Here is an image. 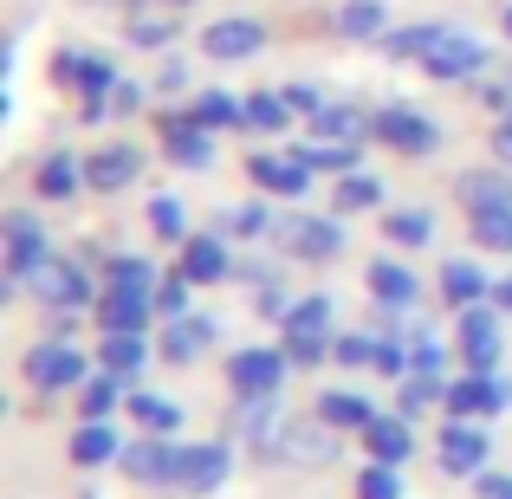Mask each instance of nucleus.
<instances>
[{
  "label": "nucleus",
  "mask_w": 512,
  "mask_h": 499,
  "mask_svg": "<svg viewBox=\"0 0 512 499\" xmlns=\"http://www.w3.org/2000/svg\"><path fill=\"white\" fill-rule=\"evenodd\" d=\"M325 350H331V299L325 292L286 305V357L292 363H318Z\"/></svg>",
  "instance_id": "nucleus-1"
},
{
  "label": "nucleus",
  "mask_w": 512,
  "mask_h": 499,
  "mask_svg": "<svg viewBox=\"0 0 512 499\" xmlns=\"http://www.w3.org/2000/svg\"><path fill=\"white\" fill-rule=\"evenodd\" d=\"M422 72H428V78H441V85H461V78H480V72H487V46H480L474 33H461V26H441V39L428 46Z\"/></svg>",
  "instance_id": "nucleus-2"
},
{
  "label": "nucleus",
  "mask_w": 512,
  "mask_h": 499,
  "mask_svg": "<svg viewBox=\"0 0 512 499\" xmlns=\"http://www.w3.org/2000/svg\"><path fill=\"white\" fill-rule=\"evenodd\" d=\"M376 137L402 156H428L441 143V130H435V117H422L415 104H383V111H376Z\"/></svg>",
  "instance_id": "nucleus-3"
},
{
  "label": "nucleus",
  "mask_w": 512,
  "mask_h": 499,
  "mask_svg": "<svg viewBox=\"0 0 512 499\" xmlns=\"http://www.w3.org/2000/svg\"><path fill=\"white\" fill-rule=\"evenodd\" d=\"M260 46H266V26H260V20H247V13H227V20H208V33H201V52H208V59H221V65H240V59H253Z\"/></svg>",
  "instance_id": "nucleus-4"
},
{
  "label": "nucleus",
  "mask_w": 512,
  "mask_h": 499,
  "mask_svg": "<svg viewBox=\"0 0 512 499\" xmlns=\"http://www.w3.org/2000/svg\"><path fill=\"white\" fill-rule=\"evenodd\" d=\"M163 150H169V163H182V169H208L214 163V130L201 124L195 111H169L163 117Z\"/></svg>",
  "instance_id": "nucleus-5"
},
{
  "label": "nucleus",
  "mask_w": 512,
  "mask_h": 499,
  "mask_svg": "<svg viewBox=\"0 0 512 499\" xmlns=\"http://www.w3.org/2000/svg\"><path fill=\"white\" fill-rule=\"evenodd\" d=\"M26 286H33V299H39V305H59V312H72V305H85V299H91L85 273H78L72 260H59V253H46V260L33 266V279H26Z\"/></svg>",
  "instance_id": "nucleus-6"
},
{
  "label": "nucleus",
  "mask_w": 512,
  "mask_h": 499,
  "mask_svg": "<svg viewBox=\"0 0 512 499\" xmlns=\"http://www.w3.org/2000/svg\"><path fill=\"white\" fill-rule=\"evenodd\" d=\"M182 467H188V448H169L163 435H156V441H137V448L124 454V474L143 480V487H175V480H182Z\"/></svg>",
  "instance_id": "nucleus-7"
},
{
  "label": "nucleus",
  "mask_w": 512,
  "mask_h": 499,
  "mask_svg": "<svg viewBox=\"0 0 512 499\" xmlns=\"http://www.w3.org/2000/svg\"><path fill=\"white\" fill-rule=\"evenodd\" d=\"M247 175H253V188H266V195H305L318 169L305 163V156H273V150H253V156H247Z\"/></svg>",
  "instance_id": "nucleus-8"
},
{
  "label": "nucleus",
  "mask_w": 512,
  "mask_h": 499,
  "mask_svg": "<svg viewBox=\"0 0 512 499\" xmlns=\"http://www.w3.org/2000/svg\"><path fill=\"white\" fill-rule=\"evenodd\" d=\"M461 357L480 376H493V363H500V318L487 305H461Z\"/></svg>",
  "instance_id": "nucleus-9"
},
{
  "label": "nucleus",
  "mask_w": 512,
  "mask_h": 499,
  "mask_svg": "<svg viewBox=\"0 0 512 499\" xmlns=\"http://www.w3.org/2000/svg\"><path fill=\"white\" fill-rule=\"evenodd\" d=\"M143 175V150H130V143H104L98 156H85V182L98 188V195H117V188H130Z\"/></svg>",
  "instance_id": "nucleus-10"
},
{
  "label": "nucleus",
  "mask_w": 512,
  "mask_h": 499,
  "mask_svg": "<svg viewBox=\"0 0 512 499\" xmlns=\"http://www.w3.org/2000/svg\"><path fill=\"white\" fill-rule=\"evenodd\" d=\"M286 350H240L234 363H227V376H234V389L240 396H273L279 389V376H286Z\"/></svg>",
  "instance_id": "nucleus-11"
},
{
  "label": "nucleus",
  "mask_w": 512,
  "mask_h": 499,
  "mask_svg": "<svg viewBox=\"0 0 512 499\" xmlns=\"http://www.w3.org/2000/svg\"><path fill=\"white\" fill-rule=\"evenodd\" d=\"M78 376H85V357H78L72 344H39L33 357H26V383L33 389H72Z\"/></svg>",
  "instance_id": "nucleus-12"
},
{
  "label": "nucleus",
  "mask_w": 512,
  "mask_h": 499,
  "mask_svg": "<svg viewBox=\"0 0 512 499\" xmlns=\"http://www.w3.org/2000/svg\"><path fill=\"white\" fill-rule=\"evenodd\" d=\"M46 234H39V221H33V214H7V279H20V286H26V279H33V266L39 260H46Z\"/></svg>",
  "instance_id": "nucleus-13"
},
{
  "label": "nucleus",
  "mask_w": 512,
  "mask_h": 499,
  "mask_svg": "<svg viewBox=\"0 0 512 499\" xmlns=\"http://www.w3.org/2000/svg\"><path fill=\"white\" fill-rule=\"evenodd\" d=\"M454 195L467 201V214H487V208H512V169H467L454 182Z\"/></svg>",
  "instance_id": "nucleus-14"
},
{
  "label": "nucleus",
  "mask_w": 512,
  "mask_h": 499,
  "mask_svg": "<svg viewBox=\"0 0 512 499\" xmlns=\"http://www.w3.org/2000/svg\"><path fill=\"white\" fill-rule=\"evenodd\" d=\"M286 247L305 260H331V253H344V227L325 214H299V221H286Z\"/></svg>",
  "instance_id": "nucleus-15"
},
{
  "label": "nucleus",
  "mask_w": 512,
  "mask_h": 499,
  "mask_svg": "<svg viewBox=\"0 0 512 499\" xmlns=\"http://www.w3.org/2000/svg\"><path fill=\"white\" fill-rule=\"evenodd\" d=\"M182 273H188V286H214V279L234 273V260H227V247L214 234H188L182 240Z\"/></svg>",
  "instance_id": "nucleus-16"
},
{
  "label": "nucleus",
  "mask_w": 512,
  "mask_h": 499,
  "mask_svg": "<svg viewBox=\"0 0 512 499\" xmlns=\"http://www.w3.org/2000/svg\"><path fill=\"white\" fill-rule=\"evenodd\" d=\"M156 312V292H130V286H104V331H143Z\"/></svg>",
  "instance_id": "nucleus-17"
},
{
  "label": "nucleus",
  "mask_w": 512,
  "mask_h": 499,
  "mask_svg": "<svg viewBox=\"0 0 512 499\" xmlns=\"http://www.w3.org/2000/svg\"><path fill=\"white\" fill-rule=\"evenodd\" d=\"M175 26H182V7H163V0H150V7H130V46H169L175 39Z\"/></svg>",
  "instance_id": "nucleus-18"
},
{
  "label": "nucleus",
  "mask_w": 512,
  "mask_h": 499,
  "mask_svg": "<svg viewBox=\"0 0 512 499\" xmlns=\"http://www.w3.org/2000/svg\"><path fill=\"white\" fill-rule=\"evenodd\" d=\"M448 409L461 415V422H467V415H493V409H506V389L493 383V376L467 370V383H454V389H448Z\"/></svg>",
  "instance_id": "nucleus-19"
},
{
  "label": "nucleus",
  "mask_w": 512,
  "mask_h": 499,
  "mask_svg": "<svg viewBox=\"0 0 512 499\" xmlns=\"http://www.w3.org/2000/svg\"><path fill=\"white\" fill-rule=\"evenodd\" d=\"M312 137H331V143H363V137H376V117H363L357 104H325V111L312 117Z\"/></svg>",
  "instance_id": "nucleus-20"
},
{
  "label": "nucleus",
  "mask_w": 512,
  "mask_h": 499,
  "mask_svg": "<svg viewBox=\"0 0 512 499\" xmlns=\"http://www.w3.org/2000/svg\"><path fill=\"white\" fill-rule=\"evenodd\" d=\"M370 292L389 305V312H409V305L422 299L415 273H409V266H396V260H376V266H370Z\"/></svg>",
  "instance_id": "nucleus-21"
},
{
  "label": "nucleus",
  "mask_w": 512,
  "mask_h": 499,
  "mask_svg": "<svg viewBox=\"0 0 512 499\" xmlns=\"http://www.w3.org/2000/svg\"><path fill=\"white\" fill-rule=\"evenodd\" d=\"M480 461H487V435L467 428V422H454L448 435H441V467H448V474H474Z\"/></svg>",
  "instance_id": "nucleus-22"
},
{
  "label": "nucleus",
  "mask_w": 512,
  "mask_h": 499,
  "mask_svg": "<svg viewBox=\"0 0 512 499\" xmlns=\"http://www.w3.org/2000/svg\"><path fill=\"white\" fill-rule=\"evenodd\" d=\"M208 344H214V325H208V318H169V331H163V357L169 363H195Z\"/></svg>",
  "instance_id": "nucleus-23"
},
{
  "label": "nucleus",
  "mask_w": 512,
  "mask_h": 499,
  "mask_svg": "<svg viewBox=\"0 0 512 499\" xmlns=\"http://www.w3.org/2000/svg\"><path fill=\"white\" fill-rule=\"evenodd\" d=\"M363 441H370V461H383V467H396V461H409V448H415V435H409V422H389V415H376L370 428H363Z\"/></svg>",
  "instance_id": "nucleus-24"
},
{
  "label": "nucleus",
  "mask_w": 512,
  "mask_h": 499,
  "mask_svg": "<svg viewBox=\"0 0 512 499\" xmlns=\"http://www.w3.org/2000/svg\"><path fill=\"white\" fill-rule=\"evenodd\" d=\"M383 26H389L383 0H344L338 7V33L344 39H383Z\"/></svg>",
  "instance_id": "nucleus-25"
},
{
  "label": "nucleus",
  "mask_w": 512,
  "mask_h": 499,
  "mask_svg": "<svg viewBox=\"0 0 512 499\" xmlns=\"http://www.w3.org/2000/svg\"><path fill=\"white\" fill-rule=\"evenodd\" d=\"M292 117H299V111L286 104V91H253V98H247V130H260V137H279Z\"/></svg>",
  "instance_id": "nucleus-26"
},
{
  "label": "nucleus",
  "mask_w": 512,
  "mask_h": 499,
  "mask_svg": "<svg viewBox=\"0 0 512 499\" xmlns=\"http://www.w3.org/2000/svg\"><path fill=\"white\" fill-rule=\"evenodd\" d=\"M292 156H305L312 169H325V175H350L363 163V143H331V137H312L305 150H292Z\"/></svg>",
  "instance_id": "nucleus-27"
},
{
  "label": "nucleus",
  "mask_w": 512,
  "mask_h": 499,
  "mask_svg": "<svg viewBox=\"0 0 512 499\" xmlns=\"http://www.w3.org/2000/svg\"><path fill=\"white\" fill-rule=\"evenodd\" d=\"M441 292H448V305H480L493 286H487V273H480V266L448 260V266H441Z\"/></svg>",
  "instance_id": "nucleus-28"
},
{
  "label": "nucleus",
  "mask_w": 512,
  "mask_h": 499,
  "mask_svg": "<svg viewBox=\"0 0 512 499\" xmlns=\"http://www.w3.org/2000/svg\"><path fill=\"white\" fill-rule=\"evenodd\" d=\"M33 182H39V195H46V201H65V195H72L78 182H85V169H78V163H72L65 150H52L46 163L33 169Z\"/></svg>",
  "instance_id": "nucleus-29"
},
{
  "label": "nucleus",
  "mask_w": 512,
  "mask_h": 499,
  "mask_svg": "<svg viewBox=\"0 0 512 499\" xmlns=\"http://www.w3.org/2000/svg\"><path fill=\"white\" fill-rule=\"evenodd\" d=\"M188 111H195L208 130H234V124H247V98H234V91H201Z\"/></svg>",
  "instance_id": "nucleus-30"
},
{
  "label": "nucleus",
  "mask_w": 512,
  "mask_h": 499,
  "mask_svg": "<svg viewBox=\"0 0 512 499\" xmlns=\"http://www.w3.org/2000/svg\"><path fill=\"white\" fill-rule=\"evenodd\" d=\"M435 39H441V26H428V20L422 26H396V33H383V52H389V59H402V65H422Z\"/></svg>",
  "instance_id": "nucleus-31"
},
{
  "label": "nucleus",
  "mask_w": 512,
  "mask_h": 499,
  "mask_svg": "<svg viewBox=\"0 0 512 499\" xmlns=\"http://www.w3.org/2000/svg\"><path fill=\"white\" fill-rule=\"evenodd\" d=\"M72 461L78 467H104V461H117V435H111V422H85L72 435Z\"/></svg>",
  "instance_id": "nucleus-32"
},
{
  "label": "nucleus",
  "mask_w": 512,
  "mask_h": 499,
  "mask_svg": "<svg viewBox=\"0 0 512 499\" xmlns=\"http://www.w3.org/2000/svg\"><path fill=\"white\" fill-rule=\"evenodd\" d=\"M104 370L111 376H130V370H143V331H104Z\"/></svg>",
  "instance_id": "nucleus-33"
},
{
  "label": "nucleus",
  "mask_w": 512,
  "mask_h": 499,
  "mask_svg": "<svg viewBox=\"0 0 512 499\" xmlns=\"http://www.w3.org/2000/svg\"><path fill=\"white\" fill-rule=\"evenodd\" d=\"M318 422H331V428H370L376 415H370V402H363V396H350V389H331V396L318 402Z\"/></svg>",
  "instance_id": "nucleus-34"
},
{
  "label": "nucleus",
  "mask_w": 512,
  "mask_h": 499,
  "mask_svg": "<svg viewBox=\"0 0 512 499\" xmlns=\"http://www.w3.org/2000/svg\"><path fill=\"white\" fill-rule=\"evenodd\" d=\"M325 428H331V422H325ZM325 428H286L279 454H286V461H305V467L331 461V435H325Z\"/></svg>",
  "instance_id": "nucleus-35"
},
{
  "label": "nucleus",
  "mask_w": 512,
  "mask_h": 499,
  "mask_svg": "<svg viewBox=\"0 0 512 499\" xmlns=\"http://www.w3.org/2000/svg\"><path fill=\"white\" fill-rule=\"evenodd\" d=\"M227 480V448H188V467H182V487H221Z\"/></svg>",
  "instance_id": "nucleus-36"
},
{
  "label": "nucleus",
  "mask_w": 512,
  "mask_h": 499,
  "mask_svg": "<svg viewBox=\"0 0 512 499\" xmlns=\"http://www.w3.org/2000/svg\"><path fill=\"white\" fill-rule=\"evenodd\" d=\"M376 201H383V182H376V175H363V169L338 175V214H363V208H376Z\"/></svg>",
  "instance_id": "nucleus-37"
},
{
  "label": "nucleus",
  "mask_w": 512,
  "mask_h": 499,
  "mask_svg": "<svg viewBox=\"0 0 512 499\" xmlns=\"http://www.w3.org/2000/svg\"><path fill=\"white\" fill-rule=\"evenodd\" d=\"M383 234L396 240V247H428V234H435V221H428L422 208H396V214L383 221Z\"/></svg>",
  "instance_id": "nucleus-38"
},
{
  "label": "nucleus",
  "mask_w": 512,
  "mask_h": 499,
  "mask_svg": "<svg viewBox=\"0 0 512 499\" xmlns=\"http://www.w3.org/2000/svg\"><path fill=\"white\" fill-rule=\"evenodd\" d=\"M104 286H130V292H156L163 279H156L150 260H137V253H124V260H111V273H104Z\"/></svg>",
  "instance_id": "nucleus-39"
},
{
  "label": "nucleus",
  "mask_w": 512,
  "mask_h": 499,
  "mask_svg": "<svg viewBox=\"0 0 512 499\" xmlns=\"http://www.w3.org/2000/svg\"><path fill=\"white\" fill-rule=\"evenodd\" d=\"M474 240L487 253H512V208H487V214H474Z\"/></svg>",
  "instance_id": "nucleus-40"
},
{
  "label": "nucleus",
  "mask_w": 512,
  "mask_h": 499,
  "mask_svg": "<svg viewBox=\"0 0 512 499\" xmlns=\"http://www.w3.org/2000/svg\"><path fill=\"white\" fill-rule=\"evenodd\" d=\"M130 409H137V422L150 428V435H169V428L182 422V409H175L169 396H137V402H130Z\"/></svg>",
  "instance_id": "nucleus-41"
},
{
  "label": "nucleus",
  "mask_w": 512,
  "mask_h": 499,
  "mask_svg": "<svg viewBox=\"0 0 512 499\" xmlns=\"http://www.w3.org/2000/svg\"><path fill=\"white\" fill-rule=\"evenodd\" d=\"M150 227H156V240H188L182 201H175V195H156V201H150Z\"/></svg>",
  "instance_id": "nucleus-42"
},
{
  "label": "nucleus",
  "mask_w": 512,
  "mask_h": 499,
  "mask_svg": "<svg viewBox=\"0 0 512 499\" xmlns=\"http://www.w3.org/2000/svg\"><path fill=\"white\" fill-rule=\"evenodd\" d=\"M111 409H117V376L104 370V376H91V383H85V422H104Z\"/></svg>",
  "instance_id": "nucleus-43"
},
{
  "label": "nucleus",
  "mask_w": 512,
  "mask_h": 499,
  "mask_svg": "<svg viewBox=\"0 0 512 499\" xmlns=\"http://www.w3.org/2000/svg\"><path fill=\"white\" fill-rule=\"evenodd\" d=\"M357 499H402V487H396V467H363V480H357Z\"/></svg>",
  "instance_id": "nucleus-44"
},
{
  "label": "nucleus",
  "mask_w": 512,
  "mask_h": 499,
  "mask_svg": "<svg viewBox=\"0 0 512 499\" xmlns=\"http://www.w3.org/2000/svg\"><path fill=\"white\" fill-rule=\"evenodd\" d=\"M156 318H188V273H175L156 286Z\"/></svg>",
  "instance_id": "nucleus-45"
},
{
  "label": "nucleus",
  "mask_w": 512,
  "mask_h": 499,
  "mask_svg": "<svg viewBox=\"0 0 512 499\" xmlns=\"http://www.w3.org/2000/svg\"><path fill=\"white\" fill-rule=\"evenodd\" d=\"M441 396V383H435V370H415V376H402V409H428V402Z\"/></svg>",
  "instance_id": "nucleus-46"
},
{
  "label": "nucleus",
  "mask_w": 512,
  "mask_h": 499,
  "mask_svg": "<svg viewBox=\"0 0 512 499\" xmlns=\"http://www.w3.org/2000/svg\"><path fill=\"white\" fill-rule=\"evenodd\" d=\"M143 111V85H130V78H117L111 98H104V117H137Z\"/></svg>",
  "instance_id": "nucleus-47"
},
{
  "label": "nucleus",
  "mask_w": 512,
  "mask_h": 499,
  "mask_svg": "<svg viewBox=\"0 0 512 499\" xmlns=\"http://www.w3.org/2000/svg\"><path fill=\"white\" fill-rule=\"evenodd\" d=\"M227 234H266V227H273V214L266 208H227Z\"/></svg>",
  "instance_id": "nucleus-48"
},
{
  "label": "nucleus",
  "mask_w": 512,
  "mask_h": 499,
  "mask_svg": "<svg viewBox=\"0 0 512 499\" xmlns=\"http://www.w3.org/2000/svg\"><path fill=\"white\" fill-rule=\"evenodd\" d=\"M286 104H292L299 117H318V111H325V98H318V85H286Z\"/></svg>",
  "instance_id": "nucleus-49"
},
{
  "label": "nucleus",
  "mask_w": 512,
  "mask_h": 499,
  "mask_svg": "<svg viewBox=\"0 0 512 499\" xmlns=\"http://www.w3.org/2000/svg\"><path fill=\"white\" fill-rule=\"evenodd\" d=\"M338 363H376V337H338Z\"/></svg>",
  "instance_id": "nucleus-50"
},
{
  "label": "nucleus",
  "mask_w": 512,
  "mask_h": 499,
  "mask_svg": "<svg viewBox=\"0 0 512 499\" xmlns=\"http://www.w3.org/2000/svg\"><path fill=\"white\" fill-rule=\"evenodd\" d=\"M480 98H487L493 111L506 117V111H512V78H487V85H480Z\"/></svg>",
  "instance_id": "nucleus-51"
},
{
  "label": "nucleus",
  "mask_w": 512,
  "mask_h": 499,
  "mask_svg": "<svg viewBox=\"0 0 512 499\" xmlns=\"http://www.w3.org/2000/svg\"><path fill=\"white\" fill-rule=\"evenodd\" d=\"M493 156H500V163L512 169V111L500 117V124H493Z\"/></svg>",
  "instance_id": "nucleus-52"
},
{
  "label": "nucleus",
  "mask_w": 512,
  "mask_h": 499,
  "mask_svg": "<svg viewBox=\"0 0 512 499\" xmlns=\"http://www.w3.org/2000/svg\"><path fill=\"white\" fill-rule=\"evenodd\" d=\"M402 363H409V357H402L396 344H376V370H383V376H402Z\"/></svg>",
  "instance_id": "nucleus-53"
},
{
  "label": "nucleus",
  "mask_w": 512,
  "mask_h": 499,
  "mask_svg": "<svg viewBox=\"0 0 512 499\" xmlns=\"http://www.w3.org/2000/svg\"><path fill=\"white\" fill-rule=\"evenodd\" d=\"M480 499H512V480L506 474H487V480H480Z\"/></svg>",
  "instance_id": "nucleus-54"
},
{
  "label": "nucleus",
  "mask_w": 512,
  "mask_h": 499,
  "mask_svg": "<svg viewBox=\"0 0 512 499\" xmlns=\"http://www.w3.org/2000/svg\"><path fill=\"white\" fill-rule=\"evenodd\" d=\"M415 370H441V344H428V337H422V344H415Z\"/></svg>",
  "instance_id": "nucleus-55"
},
{
  "label": "nucleus",
  "mask_w": 512,
  "mask_h": 499,
  "mask_svg": "<svg viewBox=\"0 0 512 499\" xmlns=\"http://www.w3.org/2000/svg\"><path fill=\"white\" fill-rule=\"evenodd\" d=\"M182 78H188V72H182V59H169V65H163V78H156V85H163V91H175V85H182Z\"/></svg>",
  "instance_id": "nucleus-56"
},
{
  "label": "nucleus",
  "mask_w": 512,
  "mask_h": 499,
  "mask_svg": "<svg viewBox=\"0 0 512 499\" xmlns=\"http://www.w3.org/2000/svg\"><path fill=\"white\" fill-rule=\"evenodd\" d=\"M493 299H500V305H506V312H512V273L500 279V286H493Z\"/></svg>",
  "instance_id": "nucleus-57"
},
{
  "label": "nucleus",
  "mask_w": 512,
  "mask_h": 499,
  "mask_svg": "<svg viewBox=\"0 0 512 499\" xmlns=\"http://www.w3.org/2000/svg\"><path fill=\"white\" fill-rule=\"evenodd\" d=\"M506 39H512V7H506Z\"/></svg>",
  "instance_id": "nucleus-58"
},
{
  "label": "nucleus",
  "mask_w": 512,
  "mask_h": 499,
  "mask_svg": "<svg viewBox=\"0 0 512 499\" xmlns=\"http://www.w3.org/2000/svg\"><path fill=\"white\" fill-rule=\"evenodd\" d=\"M124 7H130V0H124Z\"/></svg>",
  "instance_id": "nucleus-59"
}]
</instances>
